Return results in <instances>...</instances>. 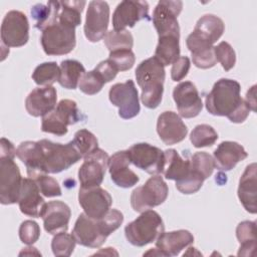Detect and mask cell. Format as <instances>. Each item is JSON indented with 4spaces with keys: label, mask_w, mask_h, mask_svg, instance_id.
I'll return each instance as SVG.
<instances>
[{
    "label": "cell",
    "mask_w": 257,
    "mask_h": 257,
    "mask_svg": "<svg viewBox=\"0 0 257 257\" xmlns=\"http://www.w3.org/2000/svg\"><path fill=\"white\" fill-rule=\"evenodd\" d=\"M240 91L241 85L234 79L217 80L212 90L206 95L207 110L213 115L227 116L232 122H243L248 117L250 109L241 97Z\"/></svg>",
    "instance_id": "cell-1"
},
{
    "label": "cell",
    "mask_w": 257,
    "mask_h": 257,
    "mask_svg": "<svg viewBox=\"0 0 257 257\" xmlns=\"http://www.w3.org/2000/svg\"><path fill=\"white\" fill-rule=\"evenodd\" d=\"M123 222V215L116 209L109 211L100 219L88 217L84 212L75 221L71 232L76 243L89 248H98L106 238Z\"/></svg>",
    "instance_id": "cell-2"
},
{
    "label": "cell",
    "mask_w": 257,
    "mask_h": 257,
    "mask_svg": "<svg viewBox=\"0 0 257 257\" xmlns=\"http://www.w3.org/2000/svg\"><path fill=\"white\" fill-rule=\"evenodd\" d=\"M51 14L41 29L40 42L47 55H64L71 52L76 44L75 27L57 15L54 1L48 2Z\"/></svg>",
    "instance_id": "cell-3"
},
{
    "label": "cell",
    "mask_w": 257,
    "mask_h": 257,
    "mask_svg": "<svg viewBox=\"0 0 257 257\" xmlns=\"http://www.w3.org/2000/svg\"><path fill=\"white\" fill-rule=\"evenodd\" d=\"M136 78L142 88L141 99L144 105L151 109L158 107L164 92L165 66L155 56L145 59L136 69Z\"/></svg>",
    "instance_id": "cell-4"
},
{
    "label": "cell",
    "mask_w": 257,
    "mask_h": 257,
    "mask_svg": "<svg viewBox=\"0 0 257 257\" xmlns=\"http://www.w3.org/2000/svg\"><path fill=\"white\" fill-rule=\"evenodd\" d=\"M38 143L42 174H58L82 159L72 142L63 145L43 139Z\"/></svg>",
    "instance_id": "cell-5"
},
{
    "label": "cell",
    "mask_w": 257,
    "mask_h": 257,
    "mask_svg": "<svg viewBox=\"0 0 257 257\" xmlns=\"http://www.w3.org/2000/svg\"><path fill=\"white\" fill-rule=\"evenodd\" d=\"M165 226L160 214L154 210H147L124 227V235L128 243L143 247L155 242L164 232Z\"/></svg>",
    "instance_id": "cell-6"
},
{
    "label": "cell",
    "mask_w": 257,
    "mask_h": 257,
    "mask_svg": "<svg viewBox=\"0 0 257 257\" xmlns=\"http://www.w3.org/2000/svg\"><path fill=\"white\" fill-rule=\"evenodd\" d=\"M82 114L77 103L71 99H61L47 114L42 116L41 131L55 136L67 134V126L81 120Z\"/></svg>",
    "instance_id": "cell-7"
},
{
    "label": "cell",
    "mask_w": 257,
    "mask_h": 257,
    "mask_svg": "<svg viewBox=\"0 0 257 257\" xmlns=\"http://www.w3.org/2000/svg\"><path fill=\"white\" fill-rule=\"evenodd\" d=\"M169 194L168 185L164 179L155 175L143 186L137 187L131 195L132 208L139 213L150 210L163 204Z\"/></svg>",
    "instance_id": "cell-8"
},
{
    "label": "cell",
    "mask_w": 257,
    "mask_h": 257,
    "mask_svg": "<svg viewBox=\"0 0 257 257\" xmlns=\"http://www.w3.org/2000/svg\"><path fill=\"white\" fill-rule=\"evenodd\" d=\"M183 8L182 1L161 0L153 12V24L159 37L174 36L180 38L178 16Z\"/></svg>",
    "instance_id": "cell-9"
},
{
    "label": "cell",
    "mask_w": 257,
    "mask_h": 257,
    "mask_svg": "<svg viewBox=\"0 0 257 257\" xmlns=\"http://www.w3.org/2000/svg\"><path fill=\"white\" fill-rule=\"evenodd\" d=\"M28 39L29 22L26 15L18 10L9 11L1 24L2 46L20 47L25 45Z\"/></svg>",
    "instance_id": "cell-10"
},
{
    "label": "cell",
    "mask_w": 257,
    "mask_h": 257,
    "mask_svg": "<svg viewBox=\"0 0 257 257\" xmlns=\"http://www.w3.org/2000/svg\"><path fill=\"white\" fill-rule=\"evenodd\" d=\"M22 180L14 159L0 157V203L11 205L18 202Z\"/></svg>",
    "instance_id": "cell-11"
},
{
    "label": "cell",
    "mask_w": 257,
    "mask_h": 257,
    "mask_svg": "<svg viewBox=\"0 0 257 257\" xmlns=\"http://www.w3.org/2000/svg\"><path fill=\"white\" fill-rule=\"evenodd\" d=\"M109 101L118 107V115L123 119L137 116L141 110L139 92L132 79L113 84L108 91Z\"/></svg>",
    "instance_id": "cell-12"
},
{
    "label": "cell",
    "mask_w": 257,
    "mask_h": 257,
    "mask_svg": "<svg viewBox=\"0 0 257 257\" xmlns=\"http://www.w3.org/2000/svg\"><path fill=\"white\" fill-rule=\"evenodd\" d=\"M127 151L131 163L137 168L150 175L163 173L165 165V152L160 148L148 143H138L133 145Z\"/></svg>",
    "instance_id": "cell-13"
},
{
    "label": "cell",
    "mask_w": 257,
    "mask_h": 257,
    "mask_svg": "<svg viewBox=\"0 0 257 257\" xmlns=\"http://www.w3.org/2000/svg\"><path fill=\"white\" fill-rule=\"evenodd\" d=\"M83 164L78 170L80 187L88 188L99 186L108 167L109 157L106 152L97 148L91 154L83 158Z\"/></svg>",
    "instance_id": "cell-14"
},
{
    "label": "cell",
    "mask_w": 257,
    "mask_h": 257,
    "mask_svg": "<svg viewBox=\"0 0 257 257\" xmlns=\"http://www.w3.org/2000/svg\"><path fill=\"white\" fill-rule=\"evenodd\" d=\"M109 21V6L105 1H90L86 11L84 35L90 42H97L107 32Z\"/></svg>",
    "instance_id": "cell-15"
},
{
    "label": "cell",
    "mask_w": 257,
    "mask_h": 257,
    "mask_svg": "<svg viewBox=\"0 0 257 257\" xmlns=\"http://www.w3.org/2000/svg\"><path fill=\"white\" fill-rule=\"evenodd\" d=\"M78 202L88 217L100 219L109 211L112 199L109 193L99 186L80 187Z\"/></svg>",
    "instance_id": "cell-16"
},
{
    "label": "cell",
    "mask_w": 257,
    "mask_h": 257,
    "mask_svg": "<svg viewBox=\"0 0 257 257\" xmlns=\"http://www.w3.org/2000/svg\"><path fill=\"white\" fill-rule=\"evenodd\" d=\"M173 98L176 102L180 116L192 118L197 116L202 108L203 102L196 85L191 81L180 82L173 90Z\"/></svg>",
    "instance_id": "cell-17"
},
{
    "label": "cell",
    "mask_w": 257,
    "mask_h": 257,
    "mask_svg": "<svg viewBox=\"0 0 257 257\" xmlns=\"http://www.w3.org/2000/svg\"><path fill=\"white\" fill-rule=\"evenodd\" d=\"M149 18V4L146 1L124 0L117 4L112 14V25L114 30H124L134 27L137 22Z\"/></svg>",
    "instance_id": "cell-18"
},
{
    "label": "cell",
    "mask_w": 257,
    "mask_h": 257,
    "mask_svg": "<svg viewBox=\"0 0 257 257\" xmlns=\"http://www.w3.org/2000/svg\"><path fill=\"white\" fill-rule=\"evenodd\" d=\"M70 216V208L62 201L45 203L40 213L45 231L52 235L67 231Z\"/></svg>",
    "instance_id": "cell-19"
},
{
    "label": "cell",
    "mask_w": 257,
    "mask_h": 257,
    "mask_svg": "<svg viewBox=\"0 0 257 257\" xmlns=\"http://www.w3.org/2000/svg\"><path fill=\"white\" fill-rule=\"evenodd\" d=\"M157 133L164 144L175 145L186 138L188 127L178 113L164 111L158 117Z\"/></svg>",
    "instance_id": "cell-20"
},
{
    "label": "cell",
    "mask_w": 257,
    "mask_h": 257,
    "mask_svg": "<svg viewBox=\"0 0 257 257\" xmlns=\"http://www.w3.org/2000/svg\"><path fill=\"white\" fill-rule=\"evenodd\" d=\"M130 157L127 151L114 153L108 160V171L111 181L120 188H131L139 181V176L130 169Z\"/></svg>",
    "instance_id": "cell-21"
},
{
    "label": "cell",
    "mask_w": 257,
    "mask_h": 257,
    "mask_svg": "<svg viewBox=\"0 0 257 257\" xmlns=\"http://www.w3.org/2000/svg\"><path fill=\"white\" fill-rule=\"evenodd\" d=\"M57 92L52 85L34 88L25 99L27 112L34 116H44L56 105Z\"/></svg>",
    "instance_id": "cell-22"
},
{
    "label": "cell",
    "mask_w": 257,
    "mask_h": 257,
    "mask_svg": "<svg viewBox=\"0 0 257 257\" xmlns=\"http://www.w3.org/2000/svg\"><path fill=\"white\" fill-rule=\"evenodd\" d=\"M40 193L41 192L35 180L31 178H25L22 180L21 191L17 202L21 213L33 218L40 217L41 210L45 204Z\"/></svg>",
    "instance_id": "cell-23"
},
{
    "label": "cell",
    "mask_w": 257,
    "mask_h": 257,
    "mask_svg": "<svg viewBox=\"0 0 257 257\" xmlns=\"http://www.w3.org/2000/svg\"><path fill=\"white\" fill-rule=\"evenodd\" d=\"M186 44L196 67L208 69L216 65L217 59L214 53V46L208 40L192 31L187 37Z\"/></svg>",
    "instance_id": "cell-24"
},
{
    "label": "cell",
    "mask_w": 257,
    "mask_h": 257,
    "mask_svg": "<svg viewBox=\"0 0 257 257\" xmlns=\"http://www.w3.org/2000/svg\"><path fill=\"white\" fill-rule=\"evenodd\" d=\"M248 157L245 149L236 142H222L213 153L215 168L220 171H231L235 166Z\"/></svg>",
    "instance_id": "cell-25"
},
{
    "label": "cell",
    "mask_w": 257,
    "mask_h": 257,
    "mask_svg": "<svg viewBox=\"0 0 257 257\" xmlns=\"http://www.w3.org/2000/svg\"><path fill=\"white\" fill-rule=\"evenodd\" d=\"M257 172L256 164L252 163L248 165L239 180L238 187V198L243 205L244 209L251 213L256 214L257 212Z\"/></svg>",
    "instance_id": "cell-26"
},
{
    "label": "cell",
    "mask_w": 257,
    "mask_h": 257,
    "mask_svg": "<svg viewBox=\"0 0 257 257\" xmlns=\"http://www.w3.org/2000/svg\"><path fill=\"white\" fill-rule=\"evenodd\" d=\"M156 246L165 256H177L186 247L194 242L193 234L188 230L163 232L155 241Z\"/></svg>",
    "instance_id": "cell-27"
},
{
    "label": "cell",
    "mask_w": 257,
    "mask_h": 257,
    "mask_svg": "<svg viewBox=\"0 0 257 257\" xmlns=\"http://www.w3.org/2000/svg\"><path fill=\"white\" fill-rule=\"evenodd\" d=\"M163 174L166 179L176 181V184L183 182L191 174L190 160H184L174 149L166 150Z\"/></svg>",
    "instance_id": "cell-28"
},
{
    "label": "cell",
    "mask_w": 257,
    "mask_h": 257,
    "mask_svg": "<svg viewBox=\"0 0 257 257\" xmlns=\"http://www.w3.org/2000/svg\"><path fill=\"white\" fill-rule=\"evenodd\" d=\"M224 30L225 24L220 17L214 14H206L197 21L193 31L214 44L222 36Z\"/></svg>",
    "instance_id": "cell-29"
},
{
    "label": "cell",
    "mask_w": 257,
    "mask_h": 257,
    "mask_svg": "<svg viewBox=\"0 0 257 257\" xmlns=\"http://www.w3.org/2000/svg\"><path fill=\"white\" fill-rule=\"evenodd\" d=\"M236 237L240 243L238 256H253L256 249V222L243 221L236 228Z\"/></svg>",
    "instance_id": "cell-30"
},
{
    "label": "cell",
    "mask_w": 257,
    "mask_h": 257,
    "mask_svg": "<svg viewBox=\"0 0 257 257\" xmlns=\"http://www.w3.org/2000/svg\"><path fill=\"white\" fill-rule=\"evenodd\" d=\"M60 74L58 83L67 89H75L79 80L86 72L84 66L77 60L66 59L60 63Z\"/></svg>",
    "instance_id": "cell-31"
},
{
    "label": "cell",
    "mask_w": 257,
    "mask_h": 257,
    "mask_svg": "<svg viewBox=\"0 0 257 257\" xmlns=\"http://www.w3.org/2000/svg\"><path fill=\"white\" fill-rule=\"evenodd\" d=\"M179 41V37H159V41L155 50V57L164 66L173 64L180 57Z\"/></svg>",
    "instance_id": "cell-32"
},
{
    "label": "cell",
    "mask_w": 257,
    "mask_h": 257,
    "mask_svg": "<svg viewBox=\"0 0 257 257\" xmlns=\"http://www.w3.org/2000/svg\"><path fill=\"white\" fill-rule=\"evenodd\" d=\"M60 67L54 61L43 62L37 65L32 73V79L38 85L48 86L58 81Z\"/></svg>",
    "instance_id": "cell-33"
},
{
    "label": "cell",
    "mask_w": 257,
    "mask_h": 257,
    "mask_svg": "<svg viewBox=\"0 0 257 257\" xmlns=\"http://www.w3.org/2000/svg\"><path fill=\"white\" fill-rule=\"evenodd\" d=\"M103 41L107 49L110 51L128 49L132 50L134 45V37L128 30H110L103 37Z\"/></svg>",
    "instance_id": "cell-34"
},
{
    "label": "cell",
    "mask_w": 257,
    "mask_h": 257,
    "mask_svg": "<svg viewBox=\"0 0 257 257\" xmlns=\"http://www.w3.org/2000/svg\"><path fill=\"white\" fill-rule=\"evenodd\" d=\"M217 140V132L211 125L206 123L196 125L190 135V141L195 148L211 147Z\"/></svg>",
    "instance_id": "cell-35"
},
{
    "label": "cell",
    "mask_w": 257,
    "mask_h": 257,
    "mask_svg": "<svg viewBox=\"0 0 257 257\" xmlns=\"http://www.w3.org/2000/svg\"><path fill=\"white\" fill-rule=\"evenodd\" d=\"M71 142L81 158H85L98 148V142L95 136L85 128L77 131Z\"/></svg>",
    "instance_id": "cell-36"
},
{
    "label": "cell",
    "mask_w": 257,
    "mask_h": 257,
    "mask_svg": "<svg viewBox=\"0 0 257 257\" xmlns=\"http://www.w3.org/2000/svg\"><path fill=\"white\" fill-rule=\"evenodd\" d=\"M190 167L193 172L206 180L213 174V171L215 169V163L213 157L208 153L197 152L191 157Z\"/></svg>",
    "instance_id": "cell-37"
},
{
    "label": "cell",
    "mask_w": 257,
    "mask_h": 257,
    "mask_svg": "<svg viewBox=\"0 0 257 257\" xmlns=\"http://www.w3.org/2000/svg\"><path fill=\"white\" fill-rule=\"evenodd\" d=\"M76 241L72 234L61 232L55 234L51 241V249L55 256H70L75 248Z\"/></svg>",
    "instance_id": "cell-38"
},
{
    "label": "cell",
    "mask_w": 257,
    "mask_h": 257,
    "mask_svg": "<svg viewBox=\"0 0 257 257\" xmlns=\"http://www.w3.org/2000/svg\"><path fill=\"white\" fill-rule=\"evenodd\" d=\"M104 84L105 81L102 76L95 69H92L82 75L78 86L83 93L87 95H93L99 92Z\"/></svg>",
    "instance_id": "cell-39"
},
{
    "label": "cell",
    "mask_w": 257,
    "mask_h": 257,
    "mask_svg": "<svg viewBox=\"0 0 257 257\" xmlns=\"http://www.w3.org/2000/svg\"><path fill=\"white\" fill-rule=\"evenodd\" d=\"M214 53L217 61H219L225 71H229L236 63V53L233 47L226 41L220 42L214 46Z\"/></svg>",
    "instance_id": "cell-40"
},
{
    "label": "cell",
    "mask_w": 257,
    "mask_h": 257,
    "mask_svg": "<svg viewBox=\"0 0 257 257\" xmlns=\"http://www.w3.org/2000/svg\"><path fill=\"white\" fill-rule=\"evenodd\" d=\"M107 59L112 63L117 71H125L131 69L136 61L135 53L128 49L110 51Z\"/></svg>",
    "instance_id": "cell-41"
},
{
    "label": "cell",
    "mask_w": 257,
    "mask_h": 257,
    "mask_svg": "<svg viewBox=\"0 0 257 257\" xmlns=\"http://www.w3.org/2000/svg\"><path fill=\"white\" fill-rule=\"evenodd\" d=\"M37 183L41 194L47 198L61 196V188L57 181L47 174H42L37 178L33 179Z\"/></svg>",
    "instance_id": "cell-42"
},
{
    "label": "cell",
    "mask_w": 257,
    "mask_h": 257,
    "mask_svg": "<svg viewBox=\"0 0 257 257\" xmlns=\"http://www.w3.org/2000/svg\"><path fill=\"white\" fill-rule=\"evenodd\" d=\"M40 236L39 225L32 220H26L19 227V238L26 245L34 244Z\"/></svg>",
    "instance_id": "cell-43"
},
{
    "label": "cell",
    "mask_w": 257,
    "mask_h": 257,
    "mask_svg": "<svg viewBox=\"0 0 257 257\" xmlns=\"http://www.w3.org/2000/svg\"><path fill=\"white\" fill-rule=\"evenodd\" d=\"M191 61L188 56H180L172 65L171 77L174 81H180L185 78L190 70Z\"/></svg>",
    "instance_id": "cell-44"
},
{
    "label": "cell",
    "mask_w": 257,
    "mask_h": 257,
    "mask_svg": "<svg viewBox=\"0 0 257 257\" xmlns=\"http://www.w3.org/2000/svg\"><path fill=\"white\" fill-rule=\"evenodd\" d=\"M51 14V8L49 4H36L31 8V16L35 20V27L41 30L48 21Z\"/></svg>",
    "instance_id": "cell-45"
},
{
    "label": "cell",
    "mask_w": 257,
    "mask_h": 257,
    "mask_svg": "<svg viewBox=\"0 0 257 257\" xmlns=\"http://www.w3.org/2000/svg\"><path fill=\"white\" fill-rule=\"evenodd\" d=\"M94 69L102 76L105 83L111 81L118 72L117 69L112 65V63L108 59L100 61Z\"/></svg>",
    "instance_id": "cell-46"
},
{
    "label": "cell",
    "mask_w": 257,
    "mask_h": 257,
    "mask_svg": "<svg viewBox=\"0 0 257 257\" xmlns=\"http://www.w3.org/2000/svg\"><path fill=\"white\" fill-rule=\"evenodd\" d=\"M0 157H9L14 159L16 156V149L13 144L5 138H2L0 141Z\"/></svg>",
    "instance_id": "cell-47"
},
{
    "label": "cell",
    "mask_w": 257,
    "mask_h": 257,
    "mask_svg": "<svg viewBox=\"0 0 257 257\" xmlns=\"http://www.w3.org/2000/svg\"><path fill=\"white\" fill-rule=\"evenodd\" d=\"M245 103L252 111H256V85H253L246 93Z\"/></svg>",
    "instance_id": "cell-48"
},
{
    "label": "cell",
    "mask_w": 257,
    "mask_h": 257,
    "mask_svg": "<svg viewBox=\"0 0 257 257\" xmlns=\"http://www.w3.org/2000/svg\"><path fill=\"white\" fill-rule=\"evenodd\" d=\"M38 255V256H41V253H39L35 247H32V246H28L26 248H23V250L19 253V255Z\"/></svg>",
    "instance_id": "cell-49"
}]
</instances>
